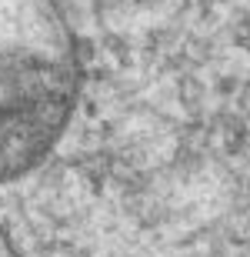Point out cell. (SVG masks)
<instances>
[{"mask_svg":"<svg viewBox=\"0 0 250 257\" xmlns=\"http://www.w3.org/2000/svg\"><path fill=\"white\" fill-rule=\"evenodd\" d=\"M77 90L67 30L44 4H0V181L37 164Z\"/></svg>","mask_w":250,"mask_h":257,"instance_id":"obj_1","label":"cell"}]
</instances>
